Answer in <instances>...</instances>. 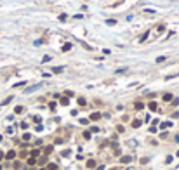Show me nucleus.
I'll return each instance as SVG.
<instances>
[{
  "label": "nucleus",
  "instance_id": "f257e3e1",
  "mask_svg": "<svg viewBox=\"0 0 179 170\" xmlns=\"http://www.w3.org/2000/svg\"><path fill=\"white\" fill-rule=\"evenodd\" d=\"M163 31H165V24L162 23V24H158V26L153 29V35H155V36H158V35H162Z\"/></svg>",
  "mask_w": 179,
  "mask_h": 170
},
{
  "label": "nucleus",
  "instance_id": "f03ea898",
  "mask_svg": "<svg viewBox=\"0 0 179 170\" xmlns=\"http://www.w3.org/2000/svg\"><path fill=\"white\" fill-rule=\"evenodd\" d=\"M38 87H40V83H38V85H31V87H28L26 90H25V94H31V92H35V90H38Z\"/></svg>",
  "mask_w": 179,
  "mask_h": 170
},
{
  "label": "nucleus",
  "instance_id": "7ed1b4c3",
  "mask_svg": "<svg viewBox=\"0 0 179 170\" xmlns=\"http://www.w3.org/2000/svg\"><path fill=\"white\" fill-rule=\"evenodd\" d=\"M148 108H150V111H156V109H158V106H156V102H155V101L148 102Z\"/></svg>",
  "mask_w": 179,
  "mask_h": 170
},
{
  "label": "nucleus",
  "instance_id": "20e7f679",
  "mask_svg": "<svg viewBox=\"0 0 179 170\" xmlns=\"http://www.w3.org/2000/svg\"><path fill=\"white\" fill-rule=\"evenodd\" d=\"M99 118H101V113H98V111H96V113H92V115H91V120H92V122H98Z\"/></svg>",
  "mask_w": 179,
  "mask_h": 170
},
{
  "label": "nucleus",
  "instance_id": "39448f33",
  "mask_svg": "<svg viewBox=\"0 0 179 170\" xmlns=\"http://www.w3.org/2000/svg\"><path fill=\"white\" fill-rule=\"evenodd\" d=\"M5 158L7 160H14V158H16V151H9V153L5 154Z\"/></svg>",
  "mask_w": 179,
  "mask_h": 170
},
{
  "label": "nucleus",
  "instance_id": "423d86ee",
  "mask_svg": "<svg viewBox=\"0 0 179 170\" xmlns=\"http://www.w3.org/2000/svg\"><path fill=\"white\" fill-rule=\"evenodd\" d=\"M26 163H28V165H30V167H33V165H35V163H37V158H33V156H30V158H28V160H26Z\"/></svg>",
  "mask_w": 179,
  "mask_h": 170
},
{
  "label": "nucleus",
  "instance_id": "0eeeda50",
  "mask_svg": "<svg viewBox=\"0 0 179 170\" xmlns=\"http://www.w3.org/2000/svg\"><path fill=\"white\" fill-rule=\"evenodd\" d=\"M120 160H122V163H130V161H132V156H122Z\"/></svg>",
  "mask_w": 179,
  "mask_h": 170
},
{
  "label": "nucleus",
  "instance_id": "6e6552de",
  "mask_svg": "<svg viewBox=\"0 0 179 170\" xmlns=\"http://www.w3.org/2000/svg\"><path fill=\"white\" fill-rule=\"evenodd\" d=\"M134 108H136V109H137V111H141V109H143V108H144V104H143V102H139V101H137V102H136V104H134Z\"/></svg>",
  "mask_w": 179,
  "mask_h": 170
},
{
  "label": "nucleus",
  "instance_id": "1a4fd4ad",
  "mask_svg": "<svg viewBox=\"0 0 179 170\" xmlns=\"http://www.w3.org/2000/svg\"><path fill=\"white\" fill-rule=\"evenodd\" d=\"M141 123H143L141 120H132V127H134V129H137V127H141Z\"/></svg>",
  "mask_w": 179,
  "mask_h": 170
},
{
  "label": "nucleus",
  "instance_id": "9d476101",
  "mask_svg": "<svg viewBox=\"0 0 179 170\" xmlns=\"http://www.w3.org/2000/svg\"><path fill=\"white\" fill-rule=\"evenodd\" d=\"M64 71V68L63 66H57V68H52V73H63Z\"/></svg>",
  "mask_w": 179,
  "mask_h": 170
},
{
  "label": "nucleus",
  "instance_id": "9b49d317",
  "mask_svg": "<svg viewBox=\"0 0 179 170\" xmlns=\"http://www.w3.org/2000/svg\"><path fill=\"white\" fill-rule=\"evenodd\" d=\"M96 167V160H89L87 161V168H94Z\"/></svg>",
  "mask_w": 179,
  "mask_h": 170
},
{
  "label": "nucleus",
  "instance_id": "f8f14e48",
  "mask_svg": "<svg viewBox=\"0 0 179 170\" xmlns=\"http://www.w3.org/2000/svg\"><path fill=\"white\" fill-rule=\"evenodd\" d=\"M71 43H64V45H63V52H66V50H71Z\"/></svg>",
  "mask_w": 179,
  "mask_h": 170
},
{
  "label": "nucleus",
  "instance_id": "ddd939ff",
  "mask_svg": "<svg viewBox=\"0 0 179 170\" xmlns=\"http://www.w3.org/2000/svg\"><path fill=\"white\" fill-rule=\"evenodd\" d=\"M12 99H14L12 95H11V97H7V99H4V101H2V106H7V104H9V102H11Z\"/></svg>",
  "mask_w": 179,
  "mask_h": 170
},
{
  "label": "nucleus",
  "instance_id": "4468645a",
  "mask_svg": "<svg viewBox=\"0 0 179 170\" xmlns=\"http://www.w3.org/2000/svg\"><path fill=\"white\" fill-rule=\"evenodd\" d=\"M172 94H163V101H172Z\"/></svg>",
  "mask_w": 179,
  "mask_h": 170
},
{
  "label": "nucleus",
  "instance_id": "2eb2a0df",
  "mask_svg": "<svg viewBox=\"0 0 179 170\" xmlns=\"http://www.w3.org/2000/svg\"><path fill=\"white\" fill-rule=\"evenodd\" d=\"M61 104H63V106H68V104H70V99H68V97H63V99H61Z\"/></svg>",
  "mask_w": 179,
  "mask_h": 170
},
{
  "label": "nucleus",
  "instance_id": "dca6fc26",
  "mask_svg": "<svg viewBox=\"0 0 179 170\" xmlns=\"http://www.w3.org/2000/svg\"><path fill=\"white\" fill-rule=\"evenodd\" d=\"M66 19H68V16H66V14H59V21H61V23H64Z\"/></svg>",
  "mask_w": 179,
  "mask_h": 170
},
{
  "label": "nucleus",
  "instance_id": "f3484780",
  "mask_svg": "<svg viewBox=\"0 0 179 170\" xmlns=\"http://www.w3.org/2000/svg\"><path fill=\"white\" fill-rule=\"evenodd\" d=\"M170 125H172V122H163V123H162V129H169Z\"/></svg>",
  "mask_w": 179,
  "mask_h": 170
},
{
  "label": "nucleus",
  "instance_id": "a211bd4d",
  "mask_svg": "<svg viewBox=\"0 0 179 170\" xmlns=\"http://www.w3.org/2000/svg\"><path fill=\"white\" fill-rule=\"evenodd\" d=\"M47 168H49V170H57V165H56V163H49Z\"/></svg>",
  "mask_w": 179,
  "mask_h": 170
},
{
  "label": "nucleus",
  "instance_id": "6ab92c4d",
  "mask_svg": "<svg viewBox=\"0 0 179 170\" xmlns=\"http://www.w3.org/2000/svg\"><path fill=\"white\" fill-rule=\"evenodd\" d=\"M148 36H150V31H146V33H144L143 36H141V38H139V42H144V40L148 38Z\"/></svg>",
  "mask_w": 179,
  "mask_h": 170
},
{
  "label": "nucleus",
  "instance_id": "aec40b11",
  "mask_svg": "<svg viewBox=\"0 0 179 170\" xmlns=\"http://www.w3.org/2000/svg\"><path fill=\"white\" fill-rule=\"evenodd\" d=\"M87 102H85V99L84 97H78V106H85Z\"/></svg>",
  "mask_w": 179,
  "mask_h": 170
},
{
  "label": "nucleus",
  "instance_id": "412c9836",
  "mask_svg": "<svg viewBox=\"0 0 179 170\" xmlns=\"http://www.w3.org/2000/svg\"><path fill=\"white\" fill-rule=\"evenodd\" d=\"M38 154H40V149H33V151H31V156H33V158H37Z\"/></svg>",
  "mask_w": 179,
  "mask_h": 170
},
{
  "label": "nucleus",
  "instance_id": "4be33fe9",
  "mask_svg": "<svg viewBox=\"0 0 179 170\" xmlns=\"http://www.w3.org/2000/svg\"><path fill=\"white\" fill-rule=\"evenodd\" d=\"M23 111H25V108H23V106H18V108H16V113H18V115H21Z\"/></svg>",
  "mask_w": 179,
  "mask_h": 170
},
{
  "label": "nucleus",
  "instance_id": "5701e85b",
  "mask_svg": "<svg viewBox=\"0 0 179 170\" xmlns=\"http://www.w3.org/2000/svg\"><path fill=\"white\" fill-rule=\"evenodd\" d=\"M106 24H110V26H113V24H117V21H115V19H108V21H106Z\"/></svg>",
  "mask_w": 179,
  "mask_h": 170
},
{
  "label": "nucleus",
  "instance_id": "b1692460",
  "mask_svg": "<svg viewBox=\"0 0 179 170\" xmlns=\"http://www.w3.org/2000/svg\"><path fill=\"white\" fill-rule=\"evenodd\" d=\"M165 61V56H160V57H156V63H163Z\"/></svg>",
  "mask_w": 179,
  "mask_h": 170
},
{
  "label": "nucleus",
  "instance_id": "393cba45",
  "mask_svg": "<svg viewBox=\"0 0 179 170\" xmlns=\"http://www.w3.org/2000/svg\"><path fill=\"white\" fill-rule=\"evenodd\" d=\"M50 61V56H43V59H42V63H49Z\"/></svg>",
  "mask_w": 179,
  "mask_h": 170
},
{
  "label": "nucleus",
  "instance_id": "a878e982",
  "mask_svg": "<svg viewBox=\"0 0 179 170\" xmlns=\"http://www.w3.org/2000/svg\"><path fill=\"white\" fill-rule=\"evenodd\" d=\"M23 85H26V82H19V83H16V85H14V88H18V87H23Z\"/></svg>",
  "mask_w": 179,
  "mask_h": 170
},
{
  "label": "nucleus",
  "instance_id": "bb28decb",
  "mask_svg": "<svg viewBox=\"0 0 179 170\" xmlns=\"http://www.w3.org/2000/svg\"><path fill=\"white\" fill-rule=\"evenodd\" d=\"M49 108L52 109V111H54V109H56V102H54V101H52V102H50V104H49Z\"/></svg>",
  "mask_w": 179,
  "mask_h": 170
},
{
  "label": "nucleus",
  "instance_id": "cd10ccee",
  "mask_svg": "<svg viewBox=\"0 0 179 170\" xmlns=\"http://www.w3.org/2000/svg\"><path fill=\"white\" fill-rule=\"evenodd\" d=\"M84 137L85 139H91V132H84Z\"/></svg>",
  "mask_w": 179,
  "mask_h": 170
},
{
  "label": "nucleus",
  "instance_id": "c85d7f7f",
  "mask_svg": "<svg viewBox=\"0 0 179 170\" xmlns=\"http://www.w3.org/2000/svg\"><path fill=\"white\" fill-rule=\"evenodd\" d=\"M141 163L146 165V163H148V158H146V156H144V158H141Z\"/></svg>",
  "mask_w": 179,
  "mask_h": 170
},
{
  "label": "nucleus",
  "instance_id": "c756f323",
  "mask_svg": "<svg viewBox=\"0 0 179 170\" xmlns=\"http://www.w3.org/2000/svg\"><path fill=\"white\" fill-rule=\"evenodd\" d=\"M30 137H31L30 134H25V135H23V139H25V141H30Z\"/></svg>",
  "mask_w": 179,
  "mask_h": 170
},
{
  "label": "nucleus",
  "instance_id": "7c9ffc66",
  "mask_svg": "<svg viewBox=\"0 0 179 170\" xmlns=\"http://www.w3.org/2000/svg\"><path fill=\"white\" fill-rule=\"evenodd\" d=\"M110 170H120V168H110Z\"/></svg>",
  "mask_w": 179,
  "mask_h": 170
},
{
  "label": "nucleus",
  "instance_id": "2f4dec72",
  "mask_svg": "<svg viewBox=\"0 0 179 170\" xmlns=\"http://www.w3.org/2000/svg\"><path fill=\"white\" fill-rule=\"evenodd\" d=\"M127 170H134V168H127Z\"/></svg>",
  "mask_w": 179,
  "mask_h": 170
},
{
  "label": "nucleus",
  "instance_id": "473e14b6",
  "mask_svg": "<svg viewBox=\"0 0 179 170\" xmlns=\"http://www.w3.org/2000/svg\"><path fill=\"white\" fill-rule=\"evenodd\" d=\"M0 141H2V135H0Z\"/></svg>",
  "mask_w": 179,
  "mask_h": 170
},
{
  "label": "nucleus",
  "instance_id": "72a5a7b5",
  "mask_svg": "<svg viewBox=\"0 0 179 170\" xmlns=\"http://www.w3.org/2000/svg\"><path fill=\"white\" fill-rule=\"evenodd\" d=\"M40 170H45V168H40Z\"/></svg>",
  "mask_w": 179,
  "mask_h": 170
}]
</instances>
